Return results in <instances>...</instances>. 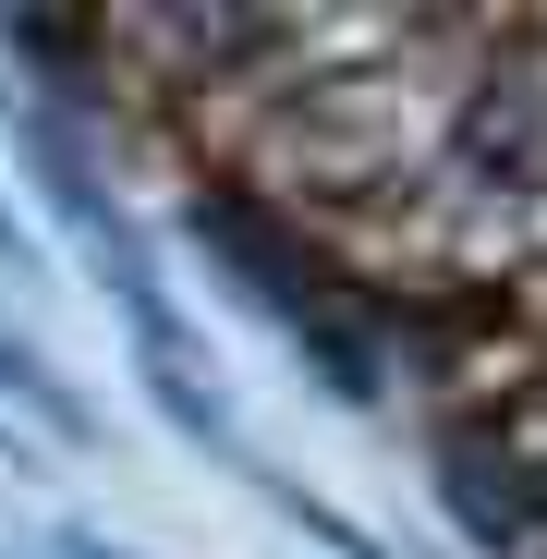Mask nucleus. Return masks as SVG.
<instances>
[{
	"label": "nucleus",
	"instance_id": "f257e3e1",
	"mask_svg": "<svg viewBox=\"0 0 547 559\" xmlns=\"http://www.w3.org/2000/svg\"><path fill=\"white\" fill-rule=\"evenodd\" d=\"M0 390H13V402H25V414H37L61 450H98V414H85V402L61 390V365H49V353H25L13 329H0Z\"/></svg>",
	"mask_w": 547,
	"mask_h": 559
},
{
	"label": "nucleus",
	"instance_id": "f03ea898",
	"mask_svg": "<svg viewBox=\"0 0 547 559\" xmlns=\"http://www.w3.org/2000/svg\"><path fill=\"white\" fill-rule=\"evenodd\" d=\"M0 267H37V231H25L13 207H0Z\"/></svg>",
	"mask_w": 547,
	"mask_h": 559
},
{
	"label": "nucleus",
	"instance_id": "7ed1b4c3",
	"mask_svg": "<svg viewBox=\"0 0 547 559\" xmlns=\"http://www.w3.org/2000/svg\"><path fill=\"white\" fill-rule=\"evenodd\" d=\"M0 450H13V426H0Z\"/></svg>",
	"mask_w": 547,
	"mask_h": 559
}]
</instances>
